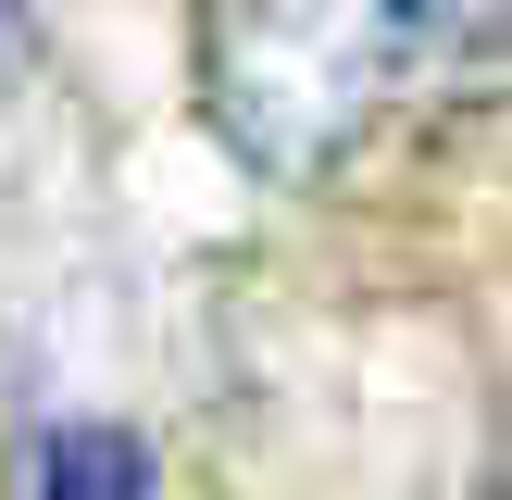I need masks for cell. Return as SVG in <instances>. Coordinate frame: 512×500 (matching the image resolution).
I'll return each mask as SVG.
<instances>
[{
  "mask_svg": "<svg viewBox=\"0 0 512 500\" xmlns=\"http://www.w3.org/2000/svg\"><path fill=\"white\" fill-rule=\"evenodd\" d=\"M488 38V0H200V113L275 188L363 163L450 63Z\"/></svg>",
  "mask_w": 512,
  "mask_h": 500,
  "instance_id": "6da1fadb",
  "label": "cell"
},
{
  "mask_svg": "<svg viewBox=\"0 0 512 500\" xmlns=\"http://www.w3.org/2000/svg\"><path fill=\"white\" fill-rule=\"evenodd\" d=\"M25 488H50V500H138L150 450L125 425H50V438H25Z\"/></svg>",
  "mask_w": 512,
  "mask_h": 500,
  "instance_id": "7a4b0ae2",
  "label": "cell"
},
{
  "mask_svg": "<svg viewBox=\"0 0 512 500\" xmlns=\"http://www.w3.org/2000/svg\"><path fill=\"white\" fill-rule=\"evenodd\" d=\"M13 63H25V13L0 0V75H13Z\"/></svg>",
  "mask_w": 512,
  "mask_h": 500,
  "instance_id": "3957f363",
  "label": "cell"
}]
</instances>
